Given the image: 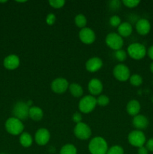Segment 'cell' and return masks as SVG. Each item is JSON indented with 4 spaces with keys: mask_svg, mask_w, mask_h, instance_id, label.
Returning a JSON list of instances; mask_svg holds the SVG:
<instances>
[{
    "mask_svg": "<svg viewBox=\"0 0 153 154\" xmlns=\"http://www.w3.org/2000/svg\"><path fill=\"white\" fill-rule=\"evenodd\" d=\"M88 148L91 154H106L109 149L106 141L100 136H96L92 138Z\"/></svg>",
    "mask_w": 153,
    "mask_h": 154,
    "instance_id": "obj_1",
    "label": "cell"
},
{
    "mask_svg": "<svg viewBox=\"0 0 153 154\" xmlns=\"http://www.w3.org/2000/svg\"><path fill=\"white\" fill-rule=\"evenodd\" d=\"M6 131L12 135H20L23 132L24 125L22 121L14 117H9L4 123Z\"/></svg>",
    "mask_w": 153,
    "mask_h": 154,
    "instance_id": "obj_2",
    "label": "cell"
},
{
    "mask_svg": "<svg viewBox=\"0 0 153 154\" xmlns=\"http://www.w3.org/2000/svg\"><path fill=\"white\" fill-rule=\"evenodd\" d=\"M126 52H127V54L130 58L135 60H142L147 54L146 47L142 44L137 43V42L130 44L128 47Z\"/></svg>",
    "mask_w": 153,
    "mask_h": 154,
    "instance_id": "obj_3",
    "label": "cell"
},
{
    "mask_svg": "<svg viewBox=\"0 0 153 154\" xmlns=\"http://www.w3.org/2000/svg\"><path fill=\"white\" fill-rule=\"evenodd\" d=\"M97 105L96 98L92 95L82 96L79 102L78 108L82 114H89L93 111Z\"/></svg>",
    "mask_w": 153,
    "mask_h": 154,
    "instance_id": "obj_4",
    "label": "cell"
},
{
    "mask_svg": "<svg viewBox=\"0 0 153 154\" xmlns=\"http://www.w3.org/2000/svg\"><path fill=\"white\" fill-rule=\"evenodd\" d=\"M128 141L131 146L135 147H141L144 146L146 142V135L142 131L135 130L131 131L128 135Z\"/></svg>",
    "mask_w": 153,
    "mask_h": 154,
    "instance_id": "obj_5",
    "label": "cell"
},
{
    "mask_svg": "<svg viewBox=\"0 0 153 154\" xmlns=\"http://www.w3.org/2000/svg\"><path fill=\"white\" fill-rule=\"evenodd\" d=\"M105 43L110 49L116 51L122 48L124 41L117 32H110L105 38Z\"/></svg>",
    "mask_w": 153,
    "mask_h": 154,
    "instance_id": "obj_6",
    "label": "cell"
},
{
    "mask_svg": "<svg viewBox=\"0 0 153 154\" xmlns=\"http://www.w3.org/2000/svg\"><path fill=\"white\" fill-rule=\"evenodd\" d=\"M30 107L27 105L26 102L20 101L14 105L13 108V117L19 119L21 121L26 120L28 117V111Z\"/></svg>",
    "mask_w": 153,
    "mask_h": 154,
    "instance_id": "obj_7",
    "label": "cell"
},
{
    "mask_svg": "<svg viewBox=\"0 0 153 154\" xmlns=\"http://www.w3.org/2000/svg\"><path fill=\"white\" fill-rule=\"evenodd\" d=\"M74 134L76 138L82 141H86L92 135V130L90 126L86 123L81 122L76 124L74 129Z\"/></svg>",
    "mask_w": 153,
    "mask_h": 154,
    "instance_id": "obj_8",
    "label": "cell"
},
{
    "mask_svg": "<svg viewBox=\"0 0 153 154\" xmlns=\"http://www.w3.org/2000/svg\"><path fill=\"white\" fill-rule=\"evenodd\" d=\"M112 75L114 78L118 81L124 82L129 80L130 77V71L126 65L123 63L117 64L112 70Z\"/></svg>",
    "mask_w": 153,
    "mask_h": 154,
    "instance_id": "obj_9",
    "label": "cell"
},
{
    "mask_svg": "<svg viewBox=\"0 0 153 154\" xmlns=\"http://www.w3.org/2000/svg\"><path fill=\"white\" fill-rule=\"evenodd\" d=\"M69 83L65 78H57L51 82L50 87L53 93L57 94H62L65 93L69 88Z\"/></svg>",
    "mask_w": 153,
    "mask_h": 154,
    "instance_id": "obj_10",
    "label": "cell"
},
{
    "mask_svg": "<svg viewBox=\"0 0 153 154\" xmlns=\"http://www.w3.org/2000/svg\"><path fill=\"white\" fill-rule=\"evenodd\" d=\"M79 38L85 45H92L94 42L96 35L94 32L88 27L81 29L79 32Z\"/></svg>",
    "mask_w": 153,
    "mask_h": 154,
    "instance_id": "obj_11",
    "label": "cell"
},
{
    "mask_svg": "<svg viewBox=\"0 0 153 154\" xmlns=\"http://www.w3.org/2000/svg\"><path fill=\"white\" fill-rule=\"evenodd\" d=\"M50 139V133L45 128L38 129L34 135V141L39 146H44L48 144Z\"/></svg>",
    "mask_w": 153,
    "mask_h": 154,
    "instance_id": "obj_12",
    "label": "cell"
},
{
    "mask_svg": "<svg viewBox=\"0 0 153 154\" xmlns=\"http://www.w3.org/2000/svg\"><path fill=\"white\" fill-rule=\"evenodd\" d=\"M103 66V61L100 58L98 57H93L88 59L85 65L86 69L88 72L94 73L100 70Z\"/></svg>",
    "mask_w": 153,
    "mask_h": 154,
    "instance_id": "obj_13",
    "label": "cell"
},
{
    "mask_svg": "<svg viewBox=\"0 0 153 154\" xmlns=\"http://www.w3.org/2000/svg\"><path fill=\"white\" fill-rule=\"evenodd\" d=\"M103 84L98 78H92L89 81L88 84V90L90 95L93 96H99L103 91Z\"/></svg>",
    "mask_w": 153,
    "mask_h": 154,
    "instance_id": "obj_14",
    "label": "cell"
},
{
    "mask_svg": "<svg viewBox=\"0 0 153 154\" xmlns=\"http://www.w3.org/2000/svg\"><path fill=\"white\" fill-rule=\"evenodd\" d=\"M135 29H136V31L137 32L139 35H146L148 34L150 30H151V24L147 19L141 18L136 21Z\"/></svg>",
    "mask_w": 153,
    "mask_h": 154,
    "instance_id": "obj_15",
    "label": "cell"
},
{
    "mask_svg": "<svg viewBox=\"0 0 153 154\" xmlns=\"http://www.w3.org/2000/svg\"><path fill=\"white\" fill-rule=\"evenodd\" d=\"M20 60L19 57L15 54H10L7 56L3 61L4 67L8 70L16 69L20 66Z\"/></svg>",
    "mask_w": 153,
    "mask_h": 154,
    "instance_id": "obj_16",
    "label": "cell"
},
{
    "mask_svg": "<svg viewBox=\"0 0 153 154\" xmlns=\"http://www.w3.org/2000/svg\"><path fill=\"white\" fill-rule=\"evenodd\" d=\"M132 124L136 130L142 131L146 129L148 126V120L146 116L142 115V114H137L133 117Z\"/></svg>",
    "mask_w": 153,
    "mask_h": 154,
    "instance_id": "obj_17",
    "label": "cell"
},
{
    "mask_svg": "<svg viewBox=\"0 0 153 154\" xmlns=\"http://www.w3.org/2000/svg\"><path fill=\"white\" fill-rule=\"evenodd\" d=\"M140 104L136 99H132L128 102L127 105H126V111H127L128 114L132 117H135L137 114H139L140 111Z\"/></svg>",
    "mask_w": 153,
    "mask_h": 154,
    "instance_id": "obj_18",
    "label": "cell"
},
{
    "mask_svg": "<svg viewBox=\"0 0 153 154\" xmlns=\"http://www.w3.org/2000/svg\"><path fill=\"white\" fill-rule=\"evenodd\" d=\"M118 34L122 38L130 36L133 32V27L129 22H122L117 28Z\"/></svg>",
    "mask_w": 153,
    "mask_h": 154,
    "instance_id": "obj_19",
    "label": "cell"
},
{
    "mask_svg": "<svg viewBox=\"0 0 153 154\" xmlns=\"http://www.w3.org/2000/svg\"><path fill=\"white\" fill-rule=\"evenodd\" d=\"M44 111L40 107L38 106H32L30 107L28 111V117L33 120V121L38 122L43 119Z\"/></svg>",
    "mask_w": 153,
    "mask_h": 154,
    "instance_id": "obj_20",
    "label": "cell"
},
{
    "mask_svg": "<svg viewBox=\"0 0 153 154\" xmlns=\"http://www.w3.org/2000/svg\"><path fill=\"white\" fill-rule=\"evenodd\" d=\"M70 94L74 98H82L83 95V89L77 83H72L69 85L68 88Z\"/></svg>",
    "mask_w": 153,
    "mask_h": 154,
    "instance_id": "obj_21",
    "label": "cell"
},
{
    "mask_svg": "<svg viewBox=\"0 0 153 154\" xmlns=\"http://www.w3.org/2000/svg\"><path fill=\"white\" fill-rule=\"evenodd\" d=\"M19 141L21 146L27 148V147H31L32 144L33 138L28 132H23L20 135Z\"/></svg>",
    "mask_w": 153,
    "mask_h": 154,
    "instance_id": "obj_22",
    "label": "cell"
},
{
    "mask_svg": "<svg viewBox=\"0 0 153 154\" xmlns=\"http://www.w3.org/2000/svg\"><path fill=\"white\" fill-rule=\"evenodd\" d=\"M59 154H77V149L74 144H66L60 149Z\"/></svg>",
    "mask_w": 153,
    "mask_h": 154,
    "instance_id": "obj_23",
    "label": "cell"
},
{
    "mask_svg": "<svg viewBox=\"0 0 153 154\" xmlns=\"http://www.w3.org/2000/svg\"><path fill=\"white\" fill-rule=\"evenodd\" d=\"M74 23L78 28L83 29L86 27L87 19L85 15L82 14H79L74 17Z\"/></svg>",
    "mask_w": 153,
    "mask_h": 154,
    "instance_id": "obj_24",
    "label": "cell"
},
{
    "mask_svg": "<svg viewBox=\"0 0 153 154\" xmlns=\"http://www.w3.org/2000/svg\"><path fill=\"white\" fill-rule=\"evenodd\" d=\"M129 81H130V84L134 87H140L142 84V78L140 75L134 74L130 75Z\"/></svg>",
    "mask_w": 153,
    "mask_h": 154,
    "instance_id": "obj_25",
    "label": "cell"
},
{
    "mask_svg": "<svg viewBox=\"0 0 153 154\" xmlns=\"http://www.w3.org/2000/svg\"><path fill=\"white\" fill-rule=\"evenodd\" d=\"M96 101H97V105L99 106L104 107L109 105L110 103V99L106 95L100 94L96 98Z\"/></svg>",
    "mask_w": 153,
    "mask_h": 154,
    "instance_id": "obj_26",
    "label": "cell"
},
{
    "mask_svg": "<svg viewBox=\"0 0 153 154\" xmlns=\"http://www.w3.org/2000/svg\"><path fill=\"white\" fill-rule=\"evenodd\" d=\"M127 52L125 51L122 49L118 50V51H116L114 53V57H115L116 60L117 61L120 62V63H122L124 60L127 59Z\"/></svg>",
    "mask_w": 153,
    "mask_h": 154,
    "instance_id": "obj_27",
    "label": "cell"
},
{
    "mask_svg": "<svg viewBox=\"0 0 153 154\" xmlns=\"http://www.w3.org/2000/svg\"><path fill=\"white\" fill-rule=\"evenodd\" d=\"M140 3V1L139 0H122V4L124 5L128 8H134L139 5Z\"/></svg>",
    "mask_w": 153,
    "mask_h": 154,
    "instance_id": "obj_28",
    "label": "cell"
},
{
    "mask_svg": "<svg viewBox=\"0 0 153 154\" xmlns=\"http://www.w3.org/2000/svg\"><path fill=\"white\" fill-rule=\"evenodd\" d=\"M49 4L52 8L59 9L64 7L65 5V1L64 0H50Z\"/></svg>",
    "mask_w": 153,
    "mask_h": 154,
    "instance_id": "obj_29",
    "label": "cell"
},
{
    "mask_svg": "<svg viewBox=\"0 0 153 154\" xmlns=\"http://www.w3.org/2000/svg\"><path fill=\"white\" fill-rule=\"evenodd\" d=\"M124 149L119 145H114L108 149L106 154H124Z\"/></svg>",
    "mask_w": 153,
    "mask_h": 154,
    "instance_id": "obj_30",
    "label": "cell"
},
{
    "mask_svg": "<svg viewBox=\"0 0 153 154\" xmlns=\"http://www.w3.org/2000/svg\"><path fill=\"white\" fill-rule=\"evenodd\" d=\"M110 25L112 27H117L118 28V26L122 23L121 18H120L119 16L118 15H112V16L110 17Z\"/></svg>",
    "mask_w": 153,
    "mask_h": 154,
    "instance_id": "obj_31",
    "label": "cell"
},
{
    "mask_svg": "<svg viewBox=\"0 0 153 154\" xmlns=\"http://www.w3.org/2000/svg\"><path fill=\"white\" fill-rule=\"evenodd\" d=\"M56 17L54 14H47V16L46 17V24H48L49 26H52L56 23Z\"/></svg>",
    "mask_w": 153,
    "mask_h": 154,
    "instance_id": "obj_32",
    "label": "cell"
},
{
    "mask_svg": "<svg viewBox=\"0 0 153 154\" xmlns=\"http://www.w3.org/2000/svg\"><path fill=\"white\" fill-rule=\"evenodd\" d=\"M72 120L76 124H78V123H81L82 120V113L80 112H75L74 114L72 115Z\"/></svg>",
    "mask_w": 153,
    "mask_h": 154,
    "instance_id": "obj_33",
    "label": "cell"
},
{
    "mask_svg": "<svg viewBox=\"0 0 153 154\" xmlns=\"http://www.w3.org/2000/svg\"><path fill=\"white\" fill-rule=\"evenodd\" d=\"M121 3L122 2L118 1V0H112V1L110 2V7L113 10H116V9L119 8Z\"/></svg>",
    "mask_w": 153,
    "mask_h": 154,
    "instance_id": "obj_34",
    "label": "cell"
},
{
    "mask_svg": "<svg viewBox=\"0 0 153 154\" xmlns=\"http://www.w3.org/2000/svg\"><path fill=\"white\" fill-rule=\"evenodd\" d=\"M146 147L150 152H153V138H151L146 142Z\"/></svg>",
    "mask_w": 153,
    "mask_h": 154,
    "instance_id": "obj_35",
    "label": "cell"
},
{
    "mask_svg": "<svg viewBox=\"0 0 153 154\" xmlns=\"http://www.w3.org/2000/svg\"><path fill=\"white\" fill-rule=\"evenodd\" d=\"M137 153L138 154H148V150H147L145 146H142V147L138 148Z\"/></svg>",
    "mask_w": 153,
    "mask_h": 154,
    "instance_id": "obj_36",
    "label": "cell"
},
{
    "mask_svg": "<svg viewBox=\"0 0 153 154\" xmlns=\"http://www.w3.org/2000/svg\"><path fill=\"white\" fill-rule=\"evenodd\" d=\"M147 55L148 56V57L152 60H153V45L149 47V48L148 49V51H147Z\"/></svg>",
    "mask_w": 153,
    "mask_h": 154,
    "instance_id": "obj_37",
    "label": "cell"
},
{
    "mask_svg": "<svg viewBox=\"0 0 153 154\" xmlns=\"http://www.w3.org/2000/svg\"><path fill=\"white\" fill-rule=\"evenodd\" d=\"M150 71H151L152 73L153 74V62L150 64Z\"/></svg>",
    "mask_w": 153,
    "mask_h": 154,
    "instance_id": "obj_38",
    "label": "cell"
},
{
    "mask_svg": "<svg viewBox=\"0 0 153 154\" xmlns=\"http://www.w3.org/2000/svg\"><path fill=\"white\" fill-rule=\"evenodd\" d=\"M27 1H16V2H20V3H24V2H26Z\"/></svg>",
    "mask_w": 153,
    "mask_h": 154,
    "instance_id": "obj_39",
    "label": "cell"
},
{
    "mask_svg": "<svg viewBox=\"0 0 153 154\" xmlns=\"http://www.w3.org/2000/svg\"><path fill=\"white\" fill-rule=\"evenodd\" d=\"M7 2V1H0V3H5Z\"/></svg>",
    "mask_w": 153,
    "mask_h": 154,
    "instance_id": "obj_40",
    "label": "cell"
},
{
    "mask_svg": "<svg viewBox=\"0 0 153 154\" xmlns=\"http://www.w3.org/2000/svg\"><path fill=\"white\" fill-rule=\"evenodd\" d=\"M0 154H4V153H0Z\"/></svg>",
    "mask_w": 153,
    "mask_h": 154,
    "instance_id": "obj_41",
    "label": "cell"
}]
</instances>
